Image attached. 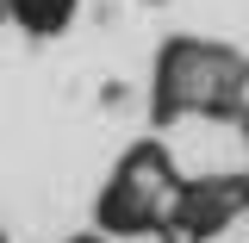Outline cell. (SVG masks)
Segmentation results:
<instances>
[{"label": "cell", "instance_id": "obj_1", "mask_svg": "<svg viewBox=\"0 0 249 243\" xmlns=\"http://www.w3.org/2000/svg\"><path fill=\"white\" fill-rule=\"evenodd\" d=\"M243 88V62L218 44H168L162 50V69H156V100L162 112H181V106H231Z\"/></svg>", "mask_w": 249, "mask_h": 243}, {"label": "cell", "instance_id": "obj_2", "mask_svg": "<svg viewBox=\"0 0 249 243\" xmlns=\"http://www.w3.org/2000/svg\"><path fill=\"white\" fill-rule=\"evenodd\" d=\"M6 13H13L31 37H50V31H62L75 19V0H6Z\"/></svg>", "mask_w": 249, "mask_h": 243}, {"label": "cell", "instance_id": "obj_3", "mask_svg": "<svg viewBox=\"0 0 249 243\" xmlns=\"http://www.w3.org/2000/svg\"><path fill=\"white\" fill-rule=\"evenodd\" d=\"M0 19H13V13H6V0H0Z\"/></svg>", "mask_w": 249, "mask_h": 243}, {"label": "cell", "instance_id": "obj_4", "mask_svg": "<svg viewBox=\"0 0 249 243\" xmlns=\"http://www.w3.org/2000/svg\"><path fill=\"white\" fill-rule=\"evenodd\" d=\"M81 243H93V237H81Z\"/></svg>", "mask_w": 249, "mask_h": 243}]
</instances>
